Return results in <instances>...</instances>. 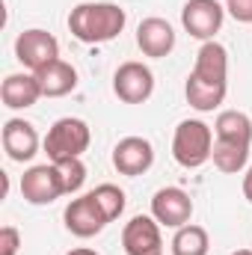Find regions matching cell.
Returning <instances> with one entry per match:
<instances>
[{
    "instance_id": "8fae6325",
    "label": "cell",
    "mask_w": 252,
    "mask_h": 255,
    "mask_svg": "<svg viewBox=\"0 0 252 255\" xmlns=\"http://www.w3.org/2000/svg\"><path fill=\"white\" fill-rule=\"evenodd\" d=\"M151 163H154V148H151V142L142 139V136H125V139H119L116 148H113V166H116L122 175L136 178V175L148 172Z\"/></svg>"
},
{
    "instance_id": "484cf974",
    "label": "cell",
    "mask_w": 252,
    "mask_h": 255,
    "mask_svg": "<svg viewBox=\"0 0 252 255\" xmlns=\"http://www.w3.org/2000/svg\"><path fill=\"white\" fill-rule=\"evenodd\" d=\"M65 255H98L95 250H86V247H77V250H71V253H65Z\"/></svg>"
},
{
    "instance_id": "4316f807",
    "label": "cell",
    "mask_w": 252,
    "mask_h": 255,
    "mask_svg": "<svg viewBox=\"0 0 252 255\" xmlns=\"http://www.w3.org/2000/svg\"><path fill=\"white\" fill-rule=\"evenodd\" d=\"M232 255H252V250H238V253H232Z\"/></svg>"
},
{
    "instance_id": "cb8c5ba5",
    "label": "cell",
    "mask_w": 252,
    "mask_h": 255,
    "mask_svg": "<svg viewBox=\"0 0 252 255\" xmlns=\"http://www.w3.org/2000/svg\"><path fill=\"white\" fill-rule=\"evenodd\" d=\"M226 9L235 21L252 24V0H226Z\"/></svg>"
},
{
    "instance_id": "3957f363",
    "label": "cell",
    "mask_w": 252,
    "mask_h": 255,
    "mask_svg": "<svg viewBox=\"0 0 252 255\" xmlns=\"http://www.w3.org/2000/svg\"><path fill=\"white\" fill-rule=\"evenodd\" d=\"M92 142V130L83 119H57L48 136H45V154L51 163H63V160H71V157H80Z\"/></svg>"
},
{
    "instance_id": "7402d4cb",
    "label": "cell",
    "mask_w": 252,
    "mask_h": 255,
    "mask_svg": "<svg viewBox=\"0 0 252 255\" xmlns=\"http://www.w3.org/2000/svg\"><path fill=\"white\" fill-rule=\"evenodd\" d=\"M57 172H60V181H63L65 193H77L86 181V166L80 157H71V160H63L57 163Z\"/></svg>"
},
{
    "instance_id": "9a60e30c",
    "label": "cell",
    "mask_w": 252,
    "mask_h": 255,
    "mask_svg": "<svg viewBox=\"0 0 252 255\" xmlns=\"http://www.w3.org/2000/svg\"><path fill=\"white\" fill-rule=\"evenodd\" d=\"M0 98L9 110H27L33 107L39 98H42V86H39V77L33 71H24V74H9L0 86Z\"/></svg>"
},
{
    "instance_id": "5bb4252c",
    "label": "cell",
    "mask_w": 252,
    "mask_h": 255,
    "mask_svg": "<svg viewBox=\"0 0 252 255\" xmlns=\"http://www.w3.org/2000/svg\"><path fill=\"white\" fill-rule=\"evenodd\" d=\"M193 77L205 80V83H217V86H226V77H229V54L220 42H205L196 54V65L190 71Z\"/></svg>"
},
{
    "instance_id": "ffe728a7",
    "label": "cell",
    "mask_w": 252,
    "mask_h": 255,
    "mask_svg": "<svg viewBox=\"0 0 252 255\" xmlns=\"http://www.w3.org/2000/svg\"><path fill=\"white\" fill-rule=\"evenodd\" d=\"M208 250H211V241L202 226L187 223L172 238V255H208Z\"/></svg>"
},
{
    "instance_id": "44dd1931",
    "label": "cell",
    "mask_w": 252,
    "mask_h": 255,
    "mask_svg": "<svg viewBox=\"0 0 252 255\" xmlns=\"http://www.w3.org/2000/svg\"><path fill=\"white\" fill-rule=\"evenodd\" d=\"M92 196H95V202L101 205L107 223H113V220L122 217V211H125V193L119 190L116 184H98V187L92 190Z\"/></svg>"
},
{
    "instance_id": "7c38bea8",
    "label": "cell",
    "mask_w": 252,
    "mask_h": 255,
    "mask_svg": "<svg viewBox=\"0 0 252 255\" xmlns=\"http://www.w3.org/2000/svg\"><path fill=\"white\" fill-rule=\"evenodd\" d=\"M136 45L145 57H169V51L175 48V30L166 18H145L136 27Z\"/></svg>"
},
{
    "instance_id": "603a6c76",
    "label": "cell",
    "mask_w": 252,
    "mask_h": 255,
    "mask_svg": "<svg viewBox=\"0 0 252 255\" xmlns=\"http://www.w3.org/2000/svg\"><path fill=\"white\" fill-rule=\"evenodd\" d=\"M21 250V232L15 226H3L0 229V255H18Z\"/></svg>"
},
{
    "instance_id": "8992f818",
    "label": "cell",
    "mask_w": 252,
    "mask_h": 255,
    "mask_svg": "<svg viewBox=\"0 0 252 255\" xmlns=\"http://www.w3.org/2000/svg\"><path fill=\"white\" fill-rule=\"evenodd\" d=\"M226 18V6H220L217 0H187L181 9V24L193 39L211 42L214 33H220Z\"/></svg>"
},
{
    "instance_id": "ba28073f",
    "label": "cell",
    "mask_w": 252,
    "mask_h": 255,
    "mask_svg": "<svg viewBox=\"0 0 252 255\" xmlns=\"http://www.w3.org/2000/svg\"><path fill=\"white\" fill-rule=\"evenodd\" d=\"M63 217H65V229L74 238H95L107 226V217H104V211H101V205L95 202L92 193L71 199Z\"/></svg>"
},
{
    "instance_id": "30bf717a",
    "label": "cell",
    "mask_w": 252,
    "mask_h": 255,
    "mask_svg": "<svg viewBox=\"0 0 252 255\" xmlns=\"http://www.w3.org/2000/svg\"><path fill=\"white\" fill-rule=\"evenodd\" d=\"M122 247L127 255H160L163 238H160V223L154 217H133L122 229Z\"/></svg>"
},
{
    "instance_id": "d4e9b609",
    "label": "cell",
    "mask_w": 252,
    "mask_h": 255,
    "mask_svg": "<svg viewBox=\"0 0 252 255\" xmlns=\"http://www.w3.org/2000/svg\"><path fill=\"white\" fill-rule=\"evenodd\" d=\"M244 196H247V202H252V166L247 169V175H244Z\"/></svg>"
},
{
    "instance_id": "d6986e66",
    "label": "cell",
    "mask_w": 252,
    "mask_h": 255,
    "mask_svg": "<svg viewBox=\"0 0 252 255\" xmlns=\"http://www.w3.org/2000/svg\"><path fill=\"white\" fill-rule=\"evenodd\" d=\"M214 166L226 175H238L247 160H250V145H241V142H226V139H214Z\"/></svg>"
},
{
    "instance_id": "9c48e42d",
    "label": "cell",
    "mask_w": 252,
    "mask_h": 255,
    "mask_svg": "<svg viewBox=\"0 0 252 255\" xmlns=\"http://www.w3.org/2000/svg\"><path fill=\"white\" fill-rule=\"evenodd\" d=\"M151 217L166 229H181L193 217V199L181 187H163L151 196Z\"/></svg>"
},
{
    "instance_id": "52a82bcc",
    "label": "cell",
    "mask_w": 252,
    "mask_h": 255,
    "mask_svg": "<svg viewBox=\"0 0 252 255\" xmlns=\"http://www.w3.org/2000/svg\"><path fill=\"white\" fill-rule=\"evenodd\" d=\"M21 196L30 205H51L60 196H65L57 163H42V166H30L21 178Z\"/></svg>"
},
{
    "instance_id": "83f0119b",
    "label": "cell",
    "mask_w": 252,
    "mask_h": 255,
    "mask_svg": "<svg viewBox=\"0 0 252 255\" xmlns=\"http://www.w3.org/2000/svg\"><path fill=\"white\" fill-rule=\"evenodd\" d=\"M160 255H163V253H160Z\"/></svg>"
},
{
    "instance_id": "7a4b0ae2",
    "label": "cell",
    "mask_w": 252,
    "mask_h": 255,
    "mask_svg": "<svg viewBox=\"0 0 252 255\" xmlns=\"http://www.w3.org/2000/svg\"><path fill=\"white\" fill-rule=\"evenodd\" d=\"M211 151H214V130H211V125H205L199 119H184L181 125L175 128L172 157H175L178 166L199 169L202 163L211 160Z\"/></svg>"
},
{
    "instance_id": "5b68a950",
    "label": "cell",
    "mask_w": 252,
    "mask_h": 255,
    "mask_svg": "<svg viewBox=\"0 0 252 255\" xmlns=\"http://www.w3.org/2000/svg\"><path fill=\"white\" fill-rule=\"evenodd\" d=\"M113 92L119 95V101L125 104H142L151 98L154 92V74L151 68L142 63H122L113 74Z\"/></svg>"
},
{
    "instance_id": "277c9868",
    "label": "cell",
    "mask_w": 252,
    "mask_h": 255,
    "mask_svg": "<svg viewBox=\"0 0 252 255\" xmlns=\"http://www.w3.org/2000/svg\"><path fill=\"white\" fill-rule=\"evenodd\" d=\"M15 57L24 68H30L33 74L48 68L51 63L60 60V42L48 33V30H24L18 39H15Z\"/></svg>"
},
{
    "instance_id": "6da1fadb",
    "label": "cell",
    "mask_w": 252,
    "mask_h": 255,
    "mask_svg": "<svg viewBox=\"0 0 252 255\" xmlns=\"http://www.w3.org/2000/svg\"><path fill=\"white\" fill-rule=\"evenodd\" d=\"M125 9L116 3H77L68 15V30L83 45L113 42L125 30Z\"/></svg>"
},
{
    "instance_id": "4fadbf2b",
    "label": "cell",
    "mask_w": 252,
    "mask_h": 255,
    "mask_svg": "<svg viewBox=\"0 0 252 255\" xmlns=\"http://www.w3.org/2000/svg\"><path fill=\"white\" fill-rule=\"evenodd\" d=\"M3 151L9 154V160L27 163L39 154V133L36 128L24 119H9L3 125Z\"/></svg>"
},
{
    "instance_id": "ac0fdd59",
    "label": "cell",
    "mask_w": 252,
    "mask_h": 255,
    "mask_svg": "<svg viewBox=\"0 0 252 255\" xmlns=\"http://www.w3.org/2000/svg\"><path fill=\"white\" fill-rule=\"evenodd\" d=\"M226 92H229V86L205 83V80H199V77H193V74H190L187 83H184V95H187L190 107H196L199 113H211V110H217V107L226 101Z\"/></svg>"
},
{
    "instance_id": "2e32d148",
    "label": "cell",
    "mask_w": 252,
    "mask_h": 255,
    "mask_svg": "<svg viewBox=\"0 0 252 255\" xmlns=\"http://www.w3.org/2000/svg\"><path fill=\"white\" fill-rule=\"evenodd\" d=\"M36 77H39V86H42L45 98H63V95H68L77 86V71H74V65L65 63V60H57L48 68L36 71Z\"/></svg>"
},
{
    "instance_id": "e0dca14e",
    "label": "cell",
    "mask_w": 252,
    "mask_h": 255,
    "mask_svg": "<svg viewBox=\"0 0 252 255\" xmlns=\"http://www.w3.org/2000/svg\"><path fill=\"white\" fill-rule=\"evenodd\" d=\"M214 133L217 139H226V142L252 145V119L241 110H223L214 122Z\"/></svg>"
}]
</instances>
